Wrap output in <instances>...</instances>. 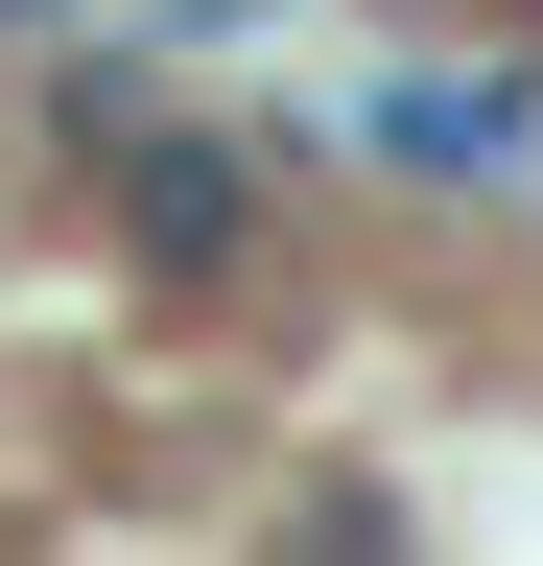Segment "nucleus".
Wrapping results in <instances>:
<instances>
[{"instance_id": "1", "label": "nucleus", "mask_w": 543, "mask_h": 566, "mask_svg": "<svg viewBox=\"0 0 543 566\" xmlns=\"http://www.w3.org/2000/svg\"><path fill=\"white\" fill-rule=\"evenodd\" d=\"M118 260H143V283H237V260H260V142L118 118Z\"/></svg>"}, {"instance_id": "2", "label": "nucleus", "mask_w": 543, "mask_h": 566, "mask_svg": "<svg viewBox=\"0 0 543 566\" xmlns=\"http://www.w3.org/2000/svg\"><path fill=\"white\" fill-rule=\"evenodd\" d=\"M355 142L426 166V189H520V166H543V71H378Z\"/></svg>"}, {"instance_id": "3", "label": "nucleus", "mask_w": 543, "mask_h": 566, "mask_svg": "<svg viewBox=\"0 0 543 566\" xmlns=\"http://www.w3.org/2000/svg\"><path fill=\"white\" fill-rule=\"evenodd\" d=\"M24 24H48V0H0V48H24Z\"/></svg>"}]
</instances>
